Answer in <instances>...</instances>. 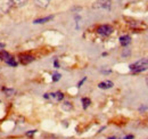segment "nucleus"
<instances>
[{"mask_svg": "<svg viewBox=\"0 0 148 139\" xmlns=\"http://www.w3.org/2000/svg\"><path fill=\"white\" fill-rule=\"evenodd\" d=\"M112 1L111 0H96L95 3L92 5L93 9H111Z\"/></svg>", "mask_w": 148, "mask_h": 139, "instance_id": "obj_1", "label": "nucleus"}, {"mask_svg": "<svg viewBox=\"0 0 148 139\" xmlns=\"http://www.w3.org/2000/svg\"><path fill=\"white\" fill-rule=\"evenodd\" d=\"M97 33L103 36H107V35H111L113 33V28L111 25H107V24H104V25H100L97 28Z\"/></svg>", "mask_w": 148, "mask_h": 139, "instance_id": "obj_2", "label": "nucleus"}, {"mask_svg": "<svg viewBox=\"0 0 148 139\" xmlns=\"http://www.w3.org/2000/svg\"><path fill=\"white\" fill-rule=\"evenodd\" d=\"M28 3V0H7L6 5H8L10 8H20Z\"/></svg>", "mask_w": 148, "mask_h": 139, "instance_id": "obj_3", "label": "nucleus"}, {"mask_svg": "<svg viewBox=\"0 0 148 139\" xmlns=\"http://www.w3.org/2000/svg\"><path fill=\"white\" fill-rule=\"evenodd\" d=\"M144 66H148V58H143L133 64H131L129 67L131 71H134L136 69H139V67H144Z\"/></svg>", "mask_w": 148, "mask_h": 139, "instance_id": "obj_4", "label": "nucleus"}, {"mask_svg": "<svg viewBox=\"0 0 148 139\" xmlns=\"http://www.w3.org/2000/svg\"><path fill=\"white\" fill-rule=\"evenodd\" d=\"M33 61H34V57L31 56V55H26V54L20 55V62H21L23 65H28L30 63H32Z\"/></svg>", "mask_w": 148, "mask_h": 139, "instance_id": "obj_5", "label": "nucleus"}, {"mask_svg": "<svg viewBox=\"0 0 148 139\" xmlns=\"http://www.w3.org/2000/svg\"><path fill=\"white\" fill-rule=\"evenodd\" d=\"M48 98L55 101V102H60L64 99V94L60 92V91H57V92H53V94H48Z\"/></svg>", "mask_w": 148, "mask_h": 139, "instance_id": "obj_6", "label": "nucleus"}, {"mask_svg": "<svg viewBox=\"0 0 148 139\" xmlns=\"http://www.w3.org/2000/svg\"><path fill=\"white\" fill-rule=\"evenodd\" d=\"M113 86H114V83H113L112 81H108V80H106V81H103V82H100V83L98 84V88H100V89H111Z\"/></svg>", "mask_w": 148, "mask_h": 139, "instance_id": "obj_7", "label": "nucleus"}, {"mask_svg": "<svg viewBox=\"0 0 148 139\" xmlns=\"http://www.w3.org/2000/svg\"><path fill=\"white\" fill-rule=\"evenodd\" d=\"M130 42H131L130 35H122V36L120 38V43H121V46H123V47H126L128 45H130Z\"/></svg>", "mask_w": 148, "mask_h": 139, "instance_id": "obj_8", "label": "nucleus"}, {"mask_svg": "<svg viewBox=\"0 0 148 139\" xmlns=\"http://www.w3.org/2000/svg\"><path fill=\"white\" fill-rule=\"evenodd\" d=\"M54 18V16L53 15H50V16H47V17H42V18H38V20H35L33 23L34 24H43V23H47V22H50L51 20Z\"/></svg>", "mask_w": 148, "mask_h": 139, "instance_id": "obj_9", "label": "nucleus"}, {"mask_svg": "<svg viewBox=\"0 0 148 139\" xmlns=\"http://www.w3.org/2000/svg\"><path fill=\"white\" fill-rule=\"evenodd\" d=\"M49 2H50V0H34V3L39 8H47Z\"/></svg>", "mask_w": 148, "mask_h": 139, "instance_id": "obj_10", "label": "nucleus"}, {"mask_svg": "<svg viewBox=\"0 0 148 139\" xmlns=\"http://www.w3.org/2000/svg\"><path fill=\"white\" fill-rule=\"evenodd\" d=\"M129 25H130L132 29H136V30H140V29L146 28V25L141 24L140 22H129Z\"/></svg>", "mask_w": 148, "mask_h": 139, "instance_id": "obj_11", "label": "nucleus"}, {"mask_svg": "<svg viewBox=\"0 0 148 139\" xmlns=\"http://www.w3.org/2000/svg\"><path fill=\"white\" fill-rule=\"evenodd\" d=\"M9 57H10V54H9L8 51H6V50L0 51V59H1V61H5V62H6Z\"/></svg>", "mask_w": 148, "mask_h": 139, "instance_id": "obj_12", "label": "nucleus"}, {"mask_svg": "<svg viewBox=\"0 0 148 139\" xmlns=\"http://www.w3.org/2000/svg\"><path fill=\"white\" fill-rule=\"evenodd\" d=\"M61 108H63L64 111L68 112V111H71V109L73 108V105H72V103H70V102H64V103L61 104Z\"/></svg>", "mask_w": 148, "mask_h": 139, "instance_id": "obj_13", "label": "nucleus"}, {"mask_svg": "<svg viewBox=\"0 0 148 139\" xmlns=\"http://www.w3.org/2000/svg\"><path fill=\"white\" fill-rule=\"evenodd\" d=\"M5 63H7L8 65H10V66H13V67H16V66H17V62H16V61L14 59V57H11V56H10Z\"/></svg>", "mask_w": 148, "mask_h": 139, "instance_id": "obj_14", "label": "nucleus"}, {"mask_svg": "<svg viewBox=\"0 0 148 139\" xmlns=\"http://www.w3.org/2000/svg\"><path fill=\"white\" fill-rule=\"evenodd\" d=\"M2 91L9 97V96H13L15 94V89H10V88H2Z\"/></svg>", "mask_w": 148, "mask_h": 139, "instance_id": "obj_15", "label": "nucleus"}, {"mask_svg": "<svg viewBox=\"0 0 148 139\" xmlns=\"http://www.w3.org/2000/svg\"><path fill=\"white\" fill-rule=\"evenodd\" d=\"M82 104H83V108L84 109H87L89 106H90V104H91V101L89 99V98H82Z\"/></svg>", "mask_w": 148, "mask_h": 139, "instance_id": "obj_16", "label": "nucleus"}, {"mask_svg": "<svg viewBox=\"0 0 148 139\" xmlns=\"http://www.w3.org/2000/svg\"><path fill=\"white\" fill-rule=\"evenodd\" d=\"M148 66H144V67H139V69H136L134 71H132V73H140V72H144V71H147Z\"/></svg>", "mask_w": 148, "mask_h": 139, "instance_id": "obj_17", "label": "nucleus"}, {"mask_svg": "<svg viewBox=\"0 0 148 139\" xmlns=\"http://www.w3.org/2000/svg\"><path fill=\"white\" fill-rule=\"evenodd\" d=\"M60 76H61V75H60L59 73H55V74L53 75V81H54V82L59 81V80H60Z\"/></svg>", "mask_w": 148, "mask_h": 139, "instance_id": "obj_18", "label": "nucleus"}, {"mask_svg": "<svg viewBox=\"0 0 148 139\" xmlns=\"http://www.w3.org/2000/svg\"><path fill=\"white\" fill-rule=\"evenodd\" d=\"M35 132H36V131H35V130H31V131H28V132H26V134H25V135H26V136H28V137H33V135H34V134H35Z\"/></svg>", "mask_w": 148, "mask_h": 139, "instance_id": "obj_19", "label": "nucleus"}, {"mask_svg": "<svg viewBox=\"0 0 148 139\" xmlns=\"http://www.w3.org/2000/svg\"><path fill=\"white\" fill-rule=\"evenodd\" d=\"M129 55H130V50L129 49H124V51L122 53V56L125 57V56H129Z\"/></svg>", "mask_w": 148, "mask_h": 139, "instance_id": "obj_20", "label": "nucleus"}, {"mask_svg": "<svg viewBox=\"0 0 148 139\" xmlns=\"http://www.w3.org/2000/svg\"><path fill=\"white\" fill-rule=\"evenodd\" d=\"M86 80H87V78H83V79H82V80H81V81H80V82H79V84H78V87H79V88H80V87H81V86H82V84H83V82H84V81H86Z\"/></svg>", "mask_w": 148, "mask_h": 139, "instance_id": "obj_21", "label": "nucleus"}, {"mask_svg": "<svg viewBox=\"0 0 148 139\" xmlns=\"http://www.w3.org/2000/svg\"><path fill=\"white\" fill-rule=\"evenodd\" d=\"M133 138H134V137H133L132 135H129V136H125V137H124V139H133Z\"/></svg>", "mask_w": 148, "mask_h": 139, "instance_id": "obj_22", "label": "nucleus"}, {"mask_svg": "<svg viewBox=\"0 0 148 139\" xmlns=\"http://www.w3.org/2000/svg\"><path fill=\"white\" fill-rule=\"evenodd\" d=\"M3 48H5V43H1V42H0V50L3 49Z\"/></svg>", "mask_w": 148, "mask_h": 139, "instance_id": "obj_23", "label": "nucleus"}, {"mask_svg": "<svg viewBox=\"0 0 148 139\" xmlns=\"http://www.w3.org/2000/svg\"><path fill=\"white\" fill-rule=\"evenodd\" d=\"M55 66L58 67V62H57V61H55Z\"/></svg>", "mask_w": 148, "mask_h": 139, "instance_id": "obj_24", "label": "nucleus"}, {"mask_svg": "<svg viewBox=\"0 0 148 139\" xmlns=\"http://www.w3.org/2000/svg\"><path fill=\"white\" fill-rule=\"evenodd\" d=\"M107 139H116L115 137H109V138H107Z\"/></svg>", "mask_w": 148, "mask_h": 139, "instance_id": "obj_25", "label": "nucleus"}]
</instances>
